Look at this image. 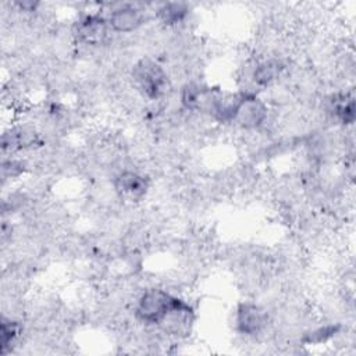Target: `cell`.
<instances>
[{
	"mask_svg": "<svg viewBox=\"0 0 356 356\" xmlns=\"http://www.w3.org/2000/svg\"><path fill=\"white\" fill-rule=\"evenodd\" d=\"M111 28L107 17L99 13H89L75 22L72 35L78 43L89 47H97L108 40Z\"/></svg>",
	"mask_w": 356,
	"mask_h": 356,
	"instance_id": "5b68a950",
	"label": "cell"
},
{
	"mask_svg": "<svg viewBox=\"0 0 356 356\" xmlns=\"http://www.w3.org/2000/svg\"><path fill=\"white\" fill-rule=\"evenodd\" d=\"M268 320L267 310L254 302H242L236 306L234 323L239 334L248 337L261 334L266 330Z\"/></svg>",
	"mask_w": 356,
	"mask_h": 356,
	"instance_id": "ba28073f",
	"label": "cell"
},
{
	"mask_svg": "<svg viewBox=\"0 0 356 356\" xmlns=\"http://www.w3.org/2000/svg\"><path fill=\"white\" fill-rule=\"evenodd\" d=\"M268 117V107L263 99L254 93H239L231 122L242 129H257Z\"/></svg>",
	"mask_w": 356,
	"mask_h": 356,
	"instance_id": "277c9868",
	"label": "cell"
},
{
	"mask_svg": "<svg viewBox=\"0 0 356 356\" xmlns=\"http://www.w3.org/2000/svg\"><path fill=\"white\" fill-rule=\"evenodd\" d=\"M331 113L343 125H352L356 118V103L355 97L349 92L337 93L330 100Z\"/></svg>",
	"mask_w": 356,
	"mask_h": 356,
	"instance_id": "7c38bea8",
	"label": "cell"
},
{
	"mask_svg": "<svg viewBox=\"0 0 356 356\" xmlns=\"http://www.w3.org/2000/svg\"><path fill=\"white\" fill-rule=\"evenodd\" d=\"M224 90L199 82H188L181 88L179 102L188 111L209 114L214 118L222 100Z\"/></svg>",
	"mask_w": 356,
	"mask_h": 356,
	"instance_id": "7a4b0ae2",
	"label": "cell"
},
{
	"mask_svg": "<svg viewBox=\"0 0 356 356\" xmlns=\"http://www.w3.org/2000/svg\"><path fill=\"white\" fill-rule=\"evenodd\" d=\"M39 142L38 132L28 125H18L3 134L1 147L3 152H19L33 147Z\"/></svg>",
	"mask_w": 356,
	"mask_h": 356,
	"instance_id": "30bf717a",
	"label": "cell"
},
{
	"mask_svg": "<svg viewBox=\"0 0 356 356\" xmlns=\"http://www.w3.org/2000/svg\"><path fill=\"white\" fill-rule=\"evenodd\" d=\"M113 191L115 196L128 204L143 200L149 192V179L138 171L122 170L113 179Z\"/></svg>",
	"mask_w": 356,
	"mask_h": 356,
	"instance_id": "52a82bcc",
	"label": "cell"
},
{
	"mask_svg": "<svg viewBox=\"0 0 356 356\" xmlns=\"http://www.w3.org/2000/svg\"><path fill=\"white\" fill-rule=\"evenodd\" d=\"M189 15V6L182 1L161 3L156 8V17L167 26H175L186 19Z\"/></svg>",
	"mask_w": 356,
	"mask_h": 356,
	"instance_id": "4fadbf2b",
	"label": "cell"
},
{
	"mask_svg": "<svg viewBox=\"0 0 356 356\" xmlns=\"http://www.w3.org/2000/svg\"><path fill=\"white\" fill-rule=\"evenodd\" d=\"M196 314L193 307L181 298L174 296L167 312L156 324L168 337L185 338L192 332Z\"/></svg>",
	"mask_w": 356,
	"mask_h": 356,
	"instance_id": "3957f363",
	"label": "cell"
},
{
	"mask_svg": "<svg viewBox=\"0 0 356 356\" xmlns=\"http://www.w3.org/2000/svg\"><path fill=\"white\" fill-rule=\"evenodd\" d=\"M15 6L18 7L19 11H25V13H33L38 10L39 3L38 1H18L15 3Z\"/></svg>",
	"mask_w": 356,
	"mask_h": 356,
	"instance_id": "e0dca14e",
	"label": "cell"
},
{
	"mask_svg": "<svg viewBox=\"0 0 356 356\" xmlns=\"http://www.w3.org/2000/svg\"><path fill=\"white\" fill-rule=\"evenodd\" d=\"M284 64L278 58H267L256 64L252 71V81L254 85L266 88L278 81L284 72Z\"/></svg>",
	"mask_w": 356,
	"mask_h": 356,
	"instance_id": "8fae6325",
	"label": "cell"
},
{
	"mask_svg": "<svg viewBox=\"0 0 356 356\" xmlns=\"http://www.w3.org/2000/svg\"><path fill=\"white\" fill-rule=\"evenodd\" d=\"M24 172V165L22 163L17 161V160H4L3 165H1V175L4 179L7 178H15L18 175H21Z\"/></svg>",
	"mask_w": 356,
	"mask_h": 356,
	"instance_id": "2e32d148",
	"label": "cell"
},
{
	"mask_svg": "<svg viewBox=\"0 0 356 356\" xmlns=\"http://www.w3.org/2000/svg\"><path fill=\"white\" fill-rule=\"evenodd\" d=\"M174 295L161 288L145 289L138 298L135 313L136 317L147 324H157L171 305Z\"/></svg>",
	"mask_w": 356,
	"mask_h": 356,
	"instance_id": "8992f818",
	"label": "cell"
},
{
	"mask_svg": "<svg viewBox=\"0 0 356 356\" xmlns=\"http://www.w3.org/2000/svg\"><path fill=\"white\" fill-rule=\"evenodd\" d=\"M339 325L337 324H331V325H324V327H318L316 330L309 331L307 334H305L303 337V342L307 345H318V343H324L328 339H331L338 331H339Z\"/></svg>",
	"mask_w": 356,
	"mask_h": 356,
	"instance_id": "9a60e30c",
	"label": "cell"
},
{
	"mask_svg": "<svg viewBox=\"0 0 356 356\" xmlns=\"http://www.w3.org/2000/svg\"><path fill=\"white\" fill-rule=\"evenodd\" d=\"M21 334H22V327L18 321L3 317L1 330H0L1 355H6L8 350H11V346L19 339Z\"/></svg>",
	"mask_w": 356,
	"mask_h": 356,
	"instance_id": "5bb4252c",
	"label": "cell"
},
{
	"mask_svg": "<svg viewBox=\"0 0 356 356\" xmlns=\"http://www.w3.org/2000/svg\"><path fill=\"white\" fill-rule=\"evenodd\" d=\"M132 79L136 89L150 100L164 97L170 89L167 71L152 58H140L132 68Z\"/></svg>",
	"mask_w": 356,
	"mask_h": 356,
	"instance_id": "6da1fadb",
	"label": "cell"
},
{
	"mask_svg": "<svg viewBox=\"0 0 356 356\" xmlns=\"http://www.w3.org/2000/svg\"><path fill=\"white\" fill-rule=\"evenodd\" d=\"M146 14L142 7L132 3L115 6L107 15L108 25L113 32L131 33L139 29L145 22Z\"/></svg>",
	"mask_w": 356,
	"mask_h": 356,
	"instance_id": "9c48e42d",
	"label": "cell"
}]
</instances>
